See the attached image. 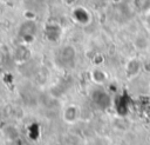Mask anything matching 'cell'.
Segmentation results:
<instances>
[{
    "label": "cell",
    "mask_w": 150,
    "mask_h": 145,
    "mask_svg": "<svg viewBox=\"0 0 150 145\" xmlns=\"http://www.w3.org/2000/svg\"><path fill=\"white\" fill-rule=\"evenodd\" d=\"M134 6L141 11V12H146L150 9V0H132Z\"/></svg>",
    "instance_id": "6da1fadb"
},
{
    "label": "cell",
    "mask_w": 150,
    "mask_h": 145,
    "mask_svg": "<svg viewBox=\"0 0 150 145\" xmlns=\"http://www.w3.org/2000/svg\"><path fill=\"white\" fill-rule=\"evenodd\" d=\"M146 24H148V26L150 27V13H149L148 17H146Z\"/></svg>",
    "instance_id": "7a4b0ae2"
}]
</instances>
